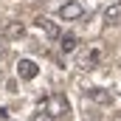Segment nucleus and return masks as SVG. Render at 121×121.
<instances>
[{"label": "nucleus", "mask_w": 121, "mask_h": 121, "mask_svg": "<svg viewBox=\"0 0 121 121\" xmlns=\"http://www.w3.org/2000/svg\"><path fill=\"white\" fill-rule=\"evenodd\" d=\"M31 121H54V118H51V116H48V113L42 110V113H37V116H34V118H31Z\"/></svg>", "instance_id": "obj_10"}, {"label": "nucleus", "mask_w": 121, "mask_h": 121, "mask_svg": "<svg viewBox=\"0 0 121 121\" xmlns=\"http://www.w3.org/2000/svg\"><path fill=\"white\" fill-rule=\"evenodd\" d=\"M37 26L45 31L51 39H59V28H56V23H54V20H48V17H37Z\"/></svg>", "instance_id": "obj_6"}, {"label": "nucleus", "mask_w": 121, "mask_h": 121, "mask_svg": "<svg viewBox=\"0 0 121 121\" xmlns=\"http://www.w3.org/2000/svg\"><path fill=\"white\" fill-rule=\"evenodd\" d=\"M104 23L107 26H118L121 23V3H110L104 9Z\"/></svg>", "instance_id": "obj_5"}, {"label": "nucleus", "mask_w": 121, "mask_h": 121, "mask_svg": "<svg viewBox=\"0 0 121 121\" xmlns=\"http://www.w3.org/2000/svg\"><path fill=\"white\" fill-rule=\"evenodd\" d=\"M59 45H62V51H65V54H73V51H76V45H79V39H76L73 34H62V37H59Z\"/></svg>", "instance_id": "obj_9"}, {"label": "nucleus", "mask_w": 121, "mask_h": 121, "mask_svg": "<svg viewBox=\"0 0 121 121\" xmlns=\"http://www.w3.org/2000/svg\"><path fill=\"white\" fill-rule=\"evenodd\" d=\"M90 101H96V104H113V93H107L104 87H90Z\"/></svg>", "instance_id": "obj_7"}, {"label": "nucleus", "mask_w": 121, "mask_h": 121, "mask_svg": "<svg viewBox=\"0 0 121 121\" xmlns=\"http://www.w3.org/2000/svg\"><path fill=\"white\" fill-rule=\"evenodd\" d=\"M0 56H3V45H0Z\"/></svg>", "instance_id": "obj_11"}, {"label": "nucleus", "mask_w": 121, "mask_h": 121, "mask_svg": "<svg viewBox=\"0 0 121 121\" xmlns=\"http://www.w3.org/2000/svg\"><path fill=\"white\" fill-rule=\"evenodd\" d=\"M82 14H85V9H82V3H76V0H68V3L59 9V17H62V20H79Z\"/></svg>", "instance_id": "obj_3"}, {"label": "nucleus", "mask_w": 121, "mask_h": 121, "mask_svg": "<svg viewBox=\"0 0 121 121\" xmlns=\"http://www.w3.org/2000/svg\"><path fill=\"white\" fill-rule=\"evenodd\" d=\"M99 59H101V48H90L87 54L79 56V68H82V70H90V68L99 65Z\"/></svg>", "instance_id": "obj_4"}, {"label": "nucleus", "mask_w": 121, "mask_h": 121, "mask_svg": "<svg viewBox=\"0 0 121 121\" xmlns=\"http://www.w3.org/2000/svg\"><path fill=\"white\" fill-rule=\"evenodd\" d=\"M37 73H39V68H37V62H34V59H20V62H17V76H20L23 82L37 79Z\"/></svg>", "instance_id": "obj_2"}, {"label": "nucleus", "mask_w": 121, "mask_h": 121, "mask_svg": "<svg viewBox=\"0 0 121 121\" xmlns=\"http://www.w3.org/2000/svg\"><path fill=\"white\" fill-rule=\"evenodd\" d=\"M3 34H6V39H20V37H26V26L14 20V23H9V26H6Z\"/></svg>", "instance_id": "obj_8"}, {"label": "nucleus", "mask_w": 121, "mask_h": 121, "mask_svg": "<svg viewBox=\"0 0 121 121\" xmlns=\"http://www.w3.org/2000/svg\"><path fill=\"white\" fill-rule=\"evenodd\" d=\"M45 113H48L51 118L65 116V113H68V99H65V96H59V93L48 96V99H45Z\"/></svg>", "instance_id": "obj_1"}]
</instances>
